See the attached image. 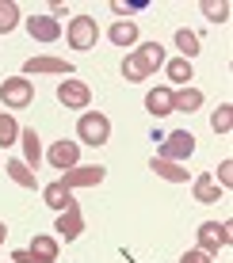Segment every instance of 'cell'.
I'll list each match as a JSON object with an SVG mask.
<instances>
[{"instance_id": "6da1fadb", "label": "cell", "mask_w": 233, "mask_h": 263, "mask_svg": "<svg viewBox=\"0 0 233 263\" xmlns=\"http://www.w3.org/2000/svg\"><path fill=\"white\" fill-rule=\"evenodd\" d=\"M77 138L84 145H92V149H100V145L111 141V119L103 111H84L77 119Z\"/></svg>"}, {"instance_id": "7a4b0ae2", "label": "cell", "mask_w": 233, "mask_h": 263, "mask_svg": "<svg viewBox=\"0 0 233 263\" xmlns=\"http://www.w3.org/2000/svg\"><path fill=\"white\" fill-rule=\"evenodd\" d=\"M0 99H4L8 111H23V107L34 103V84L23 77H4V84H0Z\"/></svg>"}, {"instance_id": "3957f363", "label": "cell", "mask_w": 233, "mask_h": 263, "mask_svg": "<svg viewBox=\"0 0 233 263\" xmlns=\"http://www.w3.org/2000/svg\"><path fill=\"white\" fill-rule=\"evenodd\" d=\"M65 39H69L73 50H92L96 39H100V27H96L92 15H73L69 27H65Z\"/></svg>"}, {"instance_id": "277c9868", "label": "cell", "mask_w": 233, "mask_h": 263, "mask_svg": "<svg viewBox=\"0 0 233 263\" xmlns=\"http://www.w3.org/2000/svg\"><path fill=\"white\" fill-rule=\"evenodd\" d=\"M195 237H199V252L218 256L222 248H229V221H203Z\"/></svg>"}, {"instance_id": "5b68a950", "label": "cell", "mask_w": 233, "mask_h": 263, "mask_svg": "<svg viewBox=\"0 0 233 263\" xmlns=\"http://www.w3.org/2000/svg\"><path fill=\"white\" fill-rule=\"evenodd\" d=\"M191 153H195V134L187 130H172L160 145V160H172V164H184Z\"/></svg>"}, {"instance_id": "8992f818", "label": "cell", "mask_w": 233, "mask_h": 263, "mask_svg": "<svg viewBox=\"0 0 233 263\" xmlns=\"http://www.w3.org/2000/svg\"><path fill=\"white\" fill-rule=\"evenodd\" d=\"M103 176H107V168H100V164H77V168H69V172H61V179L58 183L61 187H100L103 183Z\"/></svg>"}, {"instance_id": "52a82bcc", "label": "cell", "mask_w": 233, "mask_h": 263, "mask_svg": "<svg viewBox=\"0 0 233 263\" xmlns=\"http://www.w3.org/2000/svg\"><path fill=\"white\" fill-rule=\"evenodd\" d=\"M58 99L69 107V111H84V107L92 103V88H88L84 80H61L58 84Z\"/></svg>"}, {"instance_id": "ba28073f", "label": "cell", "mask_w": 233, "mask_h": 263, "mask_svg": "<svg viewBox=\"0 0 233 263\" xmlns=\"http://www.w3.org/2000/svg\"><path fill=\"white\" fill-rule=\"evenodd\" d=\"M23 23H27V34L34 42H58L61 39V20H53V15H31Z\"/></svg>"}, {"instance_id": "9c48e42d", "label": "cell", "mask_w": 233, "mask_h": 263, "mask_svg": "<svg viewBox=\"0 0 233 263\" xmlns=\"http://www.w3.org/2000/svg\"><path fill=\"white\" fill-rule=\"evenodd\" d=\"M77 157H80V145H77V141H65V138L53 141V145H50V153H46V160H50V164L58 168V172L77 168Z\"/></svg>"}, {"instance_id": "30bf717a", "label": "cell", "mask_w": 233, "mask_h": 263, "mask_svg": "<svg viewBox=\"0 0 233 263\" xmlns=\"http://www.w3.org/2000/svg\"><path fill=\"white\" fill-rule=\"evenodd\" d=\"M27 263H58V237L39 233V237L27 244Z\"/></svg>"}, {"instance_id": "8fae6325", "label": "cell", "mask_w": 233, "mask_h": 263, "mask_svg": "<svg viewBox=\"0 0 233 263\" xmlns=\"http://www.w3.org/2000/svg\"><path fill=\"white\" fill-rule=\"evenodd\" d=\"M34 72H53V77H69L73 72V65L61 58H50V53H42V58H31L23 65V77H34Z\"/></svg>"}, {"instance_id": "7c38bea8", "label": "cell", "mask_w": 233, "mask_h": 263, "mask_svg": "<svg viewBox=\"0 0 233 263\" xmlns=\"http://www.w3.org/2000/svg\"><path fill=\"white\" fill-rule=\"evenodd\" d=\"M53 233H61L65 240H77L80 233H84V214H80V206H77V202L69 206V210H61V214H58V229H53Z\"/></svg>"}, {"instance_id": "4fadbf2b", "label": "cell", "mask_w": 233, "mask_h": 263, "mask_svg": "<svg viewBox=\"0 0 233 263\" xmlns=\"http://www.w3.org/2000/svg\"><path fill=\"white\" fill-rule=\"evenodd\" d=\"M107 39H111L119 50L138 46V23H134V20H115V23H111V31H107Z\"/></svg>"}, {"instance_id": "5bb4252c", "label": "cell", "mask_w": 233, "mask_h": 263, "mask_svg": "<svg viewBox=\"0 0 233 263\" xmlns=\"http://www.w3.org/2000/svg\"><path fill=\"white\" fill-rule=\"evenodd\" d=\"M42 202H46L50 210H58V214H61V210H69V206H73L77 198H73V191H69V187H61L58 179H53V183L42 187Z\"/></svg>"}, {"instance_id": "9a60e30c", "label": "cell", "mask_w": 233, "mask_h": 263, "mask_svg": "<svg viewBox=\"0 0 233 263\" xmlns=\"http://www.w3.org/2000/svg\"><path fill=\"white\" fill-rule=\"evenodd\" d=\"M146 111L153 115V119L172 115V88H153V92H146Z\"/></svg>"}, {"instance_id": "2e32d148", "label": "cell", "mask_w": 233, "mask_h": 263, "mask_svg": "<svg viewBox=\"0 0 233 263\" xmlns=\"http://www.w3.org/2000/svg\"><path fill=\"white\" fill-rule=\"evenodd\" d=\"M191 191H195V202H218V198H222V187L214 183L210 172H203V176L191 179Z\"/></svg>"}, {"instance_id": "e0dca14e", "label": "cell", "mask_w": 233, "mask_h": 263, "mask_svg": "<svg viewBox=\"0 0 233 263\" xmlns=\"http://www.w3.org/2000/svg\"><path fill=\"white\" fill-rule=\"evenodd\" d=\"M149 172H157V179H168V183H187V168L172 164V160L153 157V160H149Z\"/></svg>"}, {"instance_id": "ac0fdd59", "label": "cell", "mask_w": 233, "mask_h": 263, "mask_svg": "<svg viewBox=\"0 0 233 263\" xmlns=\"http://www.w3.org/2000/svg\"><path fill=\"white\" fill-rule=\"evenodd\" d=\"M20 141H23V164H27V168H39L42 149H39V134H34V126L20 130Z\"/></svg>"}, {"instance_id": "d6986e66", "label": "cell", "mask_w": 233, "mask_h": 263, "mask_svg": "<svg viewBox=\"0 0 233 263\" xmlns=\"http://www.w3.org/2000/svg\"><path fill=\"white\" fill-rule=\"evenodd\" d=\"M199 107H203V92L199 88H180V92H172V111L191 115V111H199Z\"/></svg>"}, {"instance_id": "ffe728a7", "label": "cell", "mask_w": 233, "mask_h": 263, "mask_svg": "<svg viewBox=\"0 0 233 263\" xmlns=\"http://www.w3.org/2000/svg\"><path fill=\"white\" fill-rule=\"evenodd\" d=\"M134 53L141 58V65H146L149 72H157L160 65H165V46H160V42H141Z\"/></svg>"}, {"instance_id": "44dd1931", "label": "cell", "mask_w": 233, "mask_h": 263, "mask_svg": "<svg viewBox=\"0 0 233 263\" xmlns=\"http://www.w3.org/2000/svg\"><path fill=\"white\" fill-rule=\"evenodd\" d=\"M165 72H168V80H172V84H184V88H187V80L195 77V69H191V61H187V58L165 61Z\"/></svg>"}, {"instance_id": "7402d4cb", "label": "cell", "mask_w": 233, "mask_h": 263, "mask_svg": "<svg viewBox=\"0 0 233 263\" xmlns=\"http://www.w3.org/2000/svg\"><path fill=\"white\" fill-rule=\"evenodd\" d=\"M4 172H8V176H12L15 183H20V187H31V191H34V183H39V179H34V172L27 168L23 160H15V157H12V160L4 164Z\"/></svg>"}, {"instance_id": "603a6c76", "label": "cell", "mask_w": 233, "mask_h": 263, "mask_svg": "<svg viewBox=\"0 0 233 263\" xmlns=\"http://www.w3.org/2000/svg\"><path fill=\"white\" fill-rule=\"evenodd\" d=\"M122 77H127L130 84H138V80H146V77H149V69L141 65L138 53H127V58H122Z\"/></svg>"}, {"instance_id": "cb8c5ba5", "label": "cell", "mask_w": 233, "mask_h": 263, "mask_svg": "<svg viewBox=\"0 0 233 263\" xmlns=\"http://www.w3.org/2000/svg\"><path fill=\"white\" fill-rule=\"evenodd\" d=\"M176 46H180V53H184L187 61H191L195 53H199V34L187 31V27H180V31H176Z\"/></svg>"}, {"instance_id": "d4e9b609", "label": "cell", "mask_w": 233, "mask_h": 263, "mask_svg": "<svg viewBox=\"0 0 233 263\" xmlns=\"http://www.w3.org/2000/svg\"><path fill=\"white\" fill-rule=\"evenodd\" d=\"M15 27H20V8L12 0H0V34L15 31Z\"/></svg>"}, {"instance_id": "484cf974", "label": "cell", "mask_w": 233, "mask_h": 263, "mask_svg": "<svg viewBox=\"0 0 233 263\" xmlns=\"http://www.w3.org/2000/svg\"><path fill=\"white\" fill-rule=\"evenodd\" d=\"M210 130H214V134H229V130H233V107H229V103H222L218 111L210 115Z\"/></svg>"}, {"instance_id": "4316f807", "label": "cell", "mask_w": 233, "mask_h": 263, "mask_svg": "<svg viewBox=\"0 0 233 263\" xmlns=\"http://www.w3.org/2000/svg\"><path fill=\"white\" fill-rule=\"evenodd\" d=\"M199 12L207 15V20H214V23H226L229 20V4H226V0H203Z\"/></svg>"}, {"instance_id": "83f0119b", "label": "cell", "mask_w": 233, "mask_h": 263, "mask_svg": "<svg viewBox=\"0 0 233 263\" xmlns=\"http://www.w3.org/2000/svg\"><path fill=\"white\" fill-rule=\"evenodd\" d=\"M15 141H20V126H15V119L8 111H0V145L8 149V145H15Z\"/></svg>"}, {"instance_id": "f1b7e54d", "label": "cell", "mask_w": 233, "mask_h": 263, "mask_svg": "<svg viewBox=\"0 0 233 263\" xmlns=\"http://www.w3.org/2000/svg\"><path fill=\"white\" fill-rule=\"evenodd\" d=\"M214 183H218L222 191H229V187H233V160H229V157L218 164V176H214Z\"/></svg>"}, {"instance_id": "f546056e", "label": "cell", "mask_w": 233, "mask_h": 263, "mask_svg": "<svg viewBox=\"0 0 233 263\" xmlns=\"http://www.w3.org/2000/svg\"><path fill=\"white\" fill-rule=\"evenodd\" d=\"M180 263H214V256H207V252H199V248H191V252H184Z\"/></svg>"}, {"instance_id": "4dcf8cb0", "label": "cell", "mask_w": 233, "mask_h": 263, "mask_svg": "<svg viewBox=\"0 0 233 263\" xmlns=\"http://www.w3.org/2000/svg\"><path fill=\"white\" fill-rule=\"evenodd\" d=\"M4 237H8V225H4V221H0V244H4Z\"/></svg>"}, {"instance_id": "1f68e13d", "label": "cell", "mask_w": 233, "mask_h": 263, "mask_svg": "<svg viewBox=\"0 0 233 263\" xmlns=\"http://www.w3.org/2000/svg\"><path fill=\"white\" fill-rule=\"evenodd\" d=\"M8 263H12V259H8Z\"/></svg>"}]
</instances>
